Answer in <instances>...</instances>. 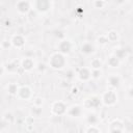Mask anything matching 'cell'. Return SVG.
Returning <instances> with one entry per match:
<instances>
[{
  "label": "cell",
  "mask_w": 133,
  "mask_h": 133,
  "mask_svg": "<svg viewBox=\"0 0 133 133\" xmlns=\"http://www.w3.org/2000/svg\"><path fill=\"white\" fill-rule=\"evenodd\" d=\"M101 101H102V105H104L106 107H113L116 105V103L118 101L117 92L115 91V89L110 88L102 94Z\"/></svg>",
  "instance_id": "obj_2"
},
{
  "label": "cell",
  "mask_w": 133,
  "mask_h": 133,
  "mask_svg": "<svg viewBox=\"0 0 133 133\" xmlns=\"http://www.w3.org/2000/svg\"><path fill=\"white\" fill-rule=\"evenodd\" d=\"M5 73V68L3 64H0V76H2Z\"/></svg>",
  "instance_id": "obj_34"
},
{
  "label": "cell",
  "mask_w": 133,
  "mask_h": 133,
  "mask_svg": "<svg viewBox=\"0 0 133 133\" xmlns=\"http://www.w3.org/2000/svg\"><path fill=\"white\" fill-rule=\"evenodd\" d=\"M16 97L20 100H23V101H29L33 98L32 88L29 85H22L19 87V90H18Z\"/></svg>",
  "instance_id": "obj_4"
},
{
  "label": "cell",
  "mask_w": 133,
  "mask_h": 133,
  "mask_svg": "<svg viewBox=\"0 0 133 133\" xmlns=\"http://www.w3.org/2000/svg\"><path fill=\"white\" fill-rule=\"evenodd\" d=\"M85 121H86L87 125H97L98 122H99V117H98L95 113L89 112V113L86 114V116H85Z\"/></svg>",
  "instance_id": "obj_19"
},
{
  "label": "cell",
  "mask_w": 133,
  "mask_h": 133,
  "mask_svg": "<svg viewBox=\"0 0 133 133\" xmlns=\"http://www.w3.org/2000/svg\"><path fill=\"white\" fill-rule=\"evenodd\" d=\"M35 65L36 63L32 57H24L20 60L21 70H23L24 72H31L33 69H35Z\"/></svg>",
  "instance_id": "obj_11"
},
{
  "label": "cell",
  "mask_w": 133,
  "mask_h": 133,
  "mask_svg": "<svg viewBox=\"0 0 133 133\" xmlns=\"http://www.w3.org/2000/svg\"><path fill=\"white\" fill-rule=\"evenodd\" d=\"M97 44H99L100 46H106V45H108L109 44V41H108V38H107V36L106 35H100V36H98V38H97Z\"/></svg>",
  "instance_id": "obj_27"
},
{
  "label": "cell",
  "mask_w": 133,
  "mask_h": 133,
  "mask_svg": "<svg viewBox=\"0 0 133 133\" xmlns=\"http://www.w3.org/2000/svg\"><path fill=\"white\" fill-rule=\"evenodd\" d=\"M71 95L73 97H77L79 95V88L77 86H72V88H71Z\"/></svg>",
  "instance_id": "obj_32"
},
{
  "label": "cell",
  "mask_w": 133,
  "mask_h": 133,
  "mask_svg": "<svg viewBox=\"0 0 133 133\" xmlns=\"http://www.w3.org/2000/svg\"><path fill=\"white\" fill-rule=\"evenodd\" d=\"M35 69L38 71V72H41V73H43V72H45L46 71V69H47V66H46V64L45 63H37L36 65H35Z\"/></svg>",
  "instance_id": "obj_31"
},
{
  "label": "cell",
  "mask_w": 133,
  "mask_h": 133,
  "mask_svg": "<svg viewBox=\"0 0 133 133\" xmlns=\"http://www.w3.org/2000/svg\"><path fill=\"white\" fill-rule=\"evenodd\" d=\"M2 25H3L4 27H6V28H9V27L11 26V20H10V19H5V20H3Z\"/></svg>",
  "instance_id": "obj_33"
},
{
  "label": "cell",
  "mask_w": 133,
  "mask_h": 133,
  "mask_svg": "<svg viewBox=\"0 0 133 133\" xmlns=\"http://www.w3.org/2000/svg\"><path fill=\"white\" fill-rule=\"evenodd\" d=\"M49 66L53 70H62L66 65V58L60 52H54L50 55L48 60Z\"/></svg>",
  "instance_id": "obj_1"
},
{
  "label": "cell",
  "mask_w": 133,
  "mask_h": 133,
  "mask_svg": "<svg viewBox=\"0 0 133 133\" xmlns=\"http://www.w3.org/2000/svg\"><path fill=\"white\" fill-rule=\"evenodd\" d=\"M31 115L33 116V117H38L41 114H42V112H43V109H42V107H37V106H32V108H31Z\"/></svg>",
  "instance_id": "obj_26"
},
{
  "label": "cell",
  "mask_w": 133,
  "mask_h": 133,
  "mask_svg": "<svg viewBox=\"0 0 133 133\" xmlns=\"http://www.w3.org/2000/svg\"><path fill=\"white\" fill-rule=\"evenodd\" d=\"M77 78L82 82H87L91 79V69L87 66H82L77 72Z\"/></svg>",
  "instance_id": "obj_12"
},
{
  "label": "cell",
  "mask_w": 133,
  "mask_h": 133,
  "mask_svg": "<svg viewBox=\"0 0 133 133\" xmlns=\"http://www.w3.org/2000/svg\"><path fill=\"white\" fill-rule=\"evenodd\" d=\"M68 106L63 101H55L51 105V114L54 116H62L66 114Z\"/></svg>",
  "instance_id": "obj_3"
},
{
  "label": "cell",
  "mask_w": 133,
  "mask_h": 133,
  "mask_svg": "<svg viewBox=\"0 0 133 133\" xmlns=\"http://www.w3.org/2000/svg\"><path fill=\"white\" fill-rule=\"evenodd\" d=\"M92 6L95 8H98V9H102L106 6V1L105 0H94L92 1Z\"/></svg>",
  "instance_id": "obj_25"
},
{
  "label": "cell",
  "mask_w": 133,
  "mask_h": 133,
  "mask_svg": "<svg viewBox=\"0 0 133 133\" xmlns=\"http://www.w3.org/2000/svg\"><path fill=\"white\" fill-rule=\"evenodd\" d=\"M102 76V71L101 69H97V70H91V79H100Z\"/></svg>",
  "instance_id": "obj_29"
},
{
  "label": "cell",
  "mask_w": 133,
  "mask_h": 133,
  "mask_svg": "<svg viewBox=\"0 0 133 133\" xmlns=\"http://www.w3.org/2000/svg\"><path fill=\"white\" fill-rule=\"evenodd\" d=\"M33 106H37V107H42L44 104V99L42 97H33L31 99Z\"/></svg>",
  "instance_id": "obj_28"
},
{
  "label": "cell",
  "mask_w": 133,
  "mask_h": 133,
  "mask_svg": "<svg viewBox=\"0 0 133 133\" xmlns=\"http://www.w3.org/2000/svg\"><path fill=\"white\" fill-rule=\"evenodd\" d=\"M80 51L85 54V55H89V54H92L95 53L96 51V47L92 43L90 42H84L82 45H81V48H80Z\"/></svg>",
  "instance_id": "obj_15"
},
{
  "label": "cell",
  "mask_w": 133,
  "mask_h": 133,
  "mask_svg": "<svg viewBox=\"0 0 133 133\" xmlns=\"http://www.w3.org/2000/svg\"><path fill=\"white\" fill-rule=\"evenodd\" d=\"M115 57H117L121 61L126 59L128 57V51L125 49V48H122V47H118V48H115L113 53H112Z\"/></svg>",
  "instance_id": "obj_17"
},
{
  "label": "cell",
  "mask_w": 133,
  "mask_h": 133,
  "mask_svg": "<svg viewBox=\"0 0 133 133\" xmlns=\"http://www.w3.org/2000/svg\"><path fill=\"white\" fill-rule=\"evenodd\" d=\"M121 63H122V61H121L117 57H115L113 54H111V55L108 57V59H107V64H108L110 68H112V69L118 68V66L121 65Z\"/></svg>",
  "instance_id": "obj_18"
},
{
  "label": "cell",
  "mask_w": 133,
  "mask_h": 133,
  "mask_svg": "<svg viewBox=\"0 0 133 133\" xmlns=\"http://www.w3.org/2000/svg\"><path fill=\"white\" fill-rule=\"evenodd\" d=\"M66 114H69L72 117H80L83 114V107L78 105V104L72 105V106L68 107Z\"/></svg>",
  "instance_id": "obj_14"
},
{
  "label": "cell",
  "mask_w": 133,
  "mask_h": 133,
  "mask_svg": "<svg viewBox=\"0 0 133 133\" xmlns=\"http://www.w3.org/2000/svg\"><path fill=\"white\" fill-rule=\"evenodd\" d=\"M16 8L20 15H28L31 10V4L28 0H18L16 3Z\"/></svg>",
  "instance_id": "obj_10"
},
{
  "label": "cell",
  "mask_w": 133,
  "mask_h": 133,
  "mask_svg": "<svg viewBox=\"0 0 133 133\" xmlns=\"http://www.w3.org/2000/svg\"><path fill=\"white\" fill-rule=\"evenodd\" d=\"M107 83H108L109 87L112 89H116L117 87H119V85L122 83V78H121L119 74H110L107 77Z\"/></svg>",
  "instance_id": "obj_13"
},
{
  "label": "cell",
  "mask_w": 133,
  "mask_h": 133,
  "mask_svg": "<svg viewBox=\"0 0 133 133\" xmlns=\"http://www.w3.org/2000/svg\"><path fill=\"white\" fill-rule=\"evenodd\" d=\"M101 105H102L101 97L97 96V95L88 97L83 102V108H86V109H96V108L100 107Z\"/></svg>",
  "instance_id": "obj_5"
},
{
  "label": "cell",
  "mask_w": 133,
  "mask_h": 133,
  "mask_svg": "<svg viewBox=\"0 0 133 133\" xmlns=\"http://www.w3.org/2000/svg\"><path fill=\"white\" fill-rule=\"evenodd\" d=\"M33 9L36 12L44 14L50 10L51 8V0H34L33 1Z\"/></svg>",
  "instance_id": "obj_6"
},
{
  "label": "cell",
  "mask_w": 133,
  "mask_h": 133,
  "mask_svg": "<svg viewBox=\"0 0 133 133\" xmlns=\"http://www.w3.org/2000/svg\"><path fill=\"white\" fill-rule=\"evenodd\" d=\"M73 48H74L73 42L70 41V39H66V38L60 41V42L58 43V45H57L58 52L62 53L63 55H68L69 53H71L72 50H73Z\"/></svg>",
  "instance_id": "obj_8"
},
{
  "label": "cell",
  "mask_w": 133,
  "mask_h": 133,
  "mask_svg": "<svg viewBox=\"0 0 133 133\" xmlns=\"http://www.w3.org/2000/svg\"><path fill=\"white\" fill-rule=\"evenodd\" d=\"M3 121H5L8 125L9 124H12V123H15V121H16V116L14 115V113L11 112V111H6L4 114H3Z\"/></svg>",
  "instance_id": "obj_22"
},
{
  "label": "cell",
  "mask_w": 133,
  "mask_h": 133,
  "mask_svg": "<svg viewBox=\"0 0 133 133\" xmlns=\"http://www.w3.org/2000/svg\"><path fill=\"white\" fill-rule=\"evenodd\" d=\"M0 47H1L3 50H7V49H9V48L12 47V46H11V43H10L9 39H4V41L1 42Z\"/></svg>",
  "instance_id": "obj_30"
},
{
  "label": "cell",
  "mask_w": 133,
  "mask_h": 133,
  "mask_svg": "<svg viewBox=\"0 0 133 133\" xmlns=\"http://www.w3.org/2000/svg\"><path fill=\"white\" fill-rule=\"evenodd\" d=\"M102 61H101V59L100 58H98V57H95V58H92L91 60H90V69L91 70H97V69H101L102 68Z\"/></svg>",
  "instance_id": "obj_23"
},
{
  "label": "cell",
  "mask_w": 133,
  "mask_h": 133,
  "mask_svg": "<svg viewBox=\"0 0 133 133\" xmlns=\"http://www.w3.org/2000/svg\"><path fill=\"white\" fill-rule=\"evenodd\" d=\"M109 132H112V133H122V132H125L126 129H125V124L124 122L121 119V118H114L111 121V123L109 124V129H108Z\"/></svg>",
  "instance_id": "obj_9"
},
{
  "label": "cell",
  "mask_w": 133,
  "mask_h": 133,
  "mask_svg": "<svg viewBox=\"0 0 133 133\" xmlns=\"http://www.w3.org/2000/svg\"><path fill=\"white\" fill-rule=\"evenodd\" d=\"M84 131L86 133H100L102 130L98 127V125H87Z\"/></svg>",
  "instance_id": "obj_24"
},
{
  "label": "cell",
  "mask_w": 133,
  "mask_h": 133,
  "mask_svg": "<svg viewBox=\"0 0 133 133\" xmlns=\"http://www.w3.org/2000/svg\"><path fill=\"white\" fill-rule=\"evenodd\" d=\"M10 43H11V46L16 49H23L25 47V44H26V38L23 34H20V33H15L14 35H11L10 37Z\"/></svg>",
  "instance_id": "obj_7"
},
{
  "label": "cell",
  "mask_w": 133,
  "mask_h": 133,
  "mask_svg": "<svg viewBox=\"0 0 133 133\" xmlns=\"http://www.w3.org/2000/svg\"><path fill=\"white\" fill-rule=\"evenodd\" d=\"M5 72H8V73H17L19 71V69H21L20 66V60L17 61V60H12V61H9L7 62L5 65Z\"/></svg>",
  "instance_id": "obj_16"
},
{
  "label": "cell",
  "mask_w": 133,
  "mask_h": 133,
  "mask_svg": "<svg viewBox=\"0 0 133 133\" xmlns=\"http://www.w3.org/2000/svg\"><path fill=\"white\" fill-rule=\"evenodd\" d=\"M19 87H20V86H19L17 83H15V82L9 83V84L7 85V92H8V95L16 97V96H17V92H18V90H19Z\"/></svg>",
  "instance_id": "obj_21"
},
{
  "label": "cell",
  "mask_w": 133,
  "mask_h": 133,
  "mask_svg": "<svg viewBox=\"0 0 133 133\" xmlns=\"http://www.w3.org/2000/svg\"><path fill=\"white\" fill-rule=\"evenodd\" d=\"M106 36H107L109 43H115V42H117L119 39V34H118V32L116 30H110V31H108V33L106 34Z\"/></svg>",
  "instance_id": "obj_20"
}]
</instances>
